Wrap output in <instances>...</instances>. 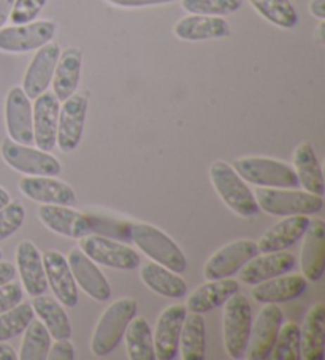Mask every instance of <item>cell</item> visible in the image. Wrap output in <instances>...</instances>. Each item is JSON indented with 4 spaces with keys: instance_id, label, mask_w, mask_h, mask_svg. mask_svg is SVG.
Returning <instances> with one entry per match:
<instances>
[{
    "instance_id": "obj_1",
    "label": "cell",
    "mask_w": 325,
    "mask_h": 360,
    "mask_svg": "<svg viewBox=\"0 0 325 360\" xmlns=\"http://www.w3.org/2000/svg\"><path fill=\"white\" fill-rule=\"evenodd\" d=\"M136 309H139L136 302L129 297L117 299L105 309L91 340L94 356L106 357L120 346L129 322L135 318Z\"/></svg>"
},
{
    "instance_id": "obj_2",
    "label": "cell",
    "mask_w": 325,
    "mask_h": 360,
    "mask_svg": "<svg viewBox=\"0 0 325 360\" xmlns=\"http://www.w3.org/2000/svg\"><path fill=\"white\" fill-rule=\"evenodd\" d=\"M210 178L217 195L234 213L241 218H255L260 213L253 191L248 188L245 179L236 173L232 165L224 160H216L210 167Z\"/></svg>"
},
{
    "instance_id": "obj_3",
    "label": "cell",
    "mask_w": 325,
    "mask_h": 360,
    "mask_svg": "<svg viewBox=\"0 0 325 360\" xmlns=\"http://www.w3.org/2000/svg\"><path fill=\"white\" fill-rule=\"evenodd\" d=\"M129 237L140 251L153 260L164 265L178 275H183L187 269V259L181 248L160 229L146 222H139L129 227Z\"/></svg>"
},
{
    "instance_id": "obj_4",
    "label": "cell",
    "mask_w": 325,
    "mask_h": 360,
    "mask_svg": "<svg viewBox=\"0 0 325 360\" xmlns=\"http://www.w3.org/2000/svg\"><path fill=\"white\" fill-rule=\"evenodd\" d=\"M255 200L259 208L272 216H297L314 214L324 208V197L314 195L308 191L283 189V188H260L255 191Z\"/></svg>"
},
{
    "instance_id": "obj_5",
    "label": "cell",
    "mask_w": 325,
    "mask_h": 360,
    "mask_svg": "<svg viewBox=\"0 0 325 360\" xmlns=\"http://www.w3.org/2000/svg\"><path fill=\"white\" fill-rule=\"evenodd\" d=\"M253 327V308L245 295L235 294L224 303V346L230 359L245 357Z\"/></svg>"
},
{
    "instance_id": "obj_6",
    "label": "cell",
    "mask_w": 325,
    "mask_h": 360,
    "mask_svg": "<svg viewBox=\"0 0 325 360\" xmlns=\"http://www.w3.org/2000/svg\"><path fill=\"white\" fill-rule=\"evenodd\" d=\"M245 181L260 188H298L295 170L281 160L270 158H241L232 165Z\"/></svg>"
},
{
    "instance_id": "obj_7",
    "label": "cell",
    "mask_w": 325,
    "mask_h": 360,
    "mask_svg": "<svg viewBox=\"0 0 325 360\" xmlns=\"http://www.w3.org/2000/svg\"><path fill=\"white\" fill-rule=\"evenodd\" d=\"M0 156L11 169L27 176H56L62 172L59 160L53 154L29 145H20L11 139L2 141Z\"/></svg>"
},
{
    "instance_id": "obj_8",
    "label": "cell",
    "mask_w": 325,
    "mask_h": 360,
    "mask_svg": "<svg viewBox=\"0 0 325 360\" xmlns=\"http://www.w3.org/2000/svg\"><path fill=\"white\" fill-rule=\"evenodd\" d=\"M79 250L97 265L110 266L115 270H135L141 264L139 252L132 248L103 235L89 233L79 238Z\"/></svg>"
},
{
    "instance_id": "obj_9",
    "label": "cell",
    "mask_w": 325,
    "mask_h": 360,
    "mask_svg": "<svg viewBox=\"0 0 325 360\" xmlns=\"http://www.w3.org/2000/svg\"><path fill=\"white\" fill-rule=\"evenodd\" d=\"M56 35V22L42 20L0 29V51L21 54L37 51L46 43L53 41Z\"/></svg>"
},
{
    "instance_id": "obj_10",
    "label": "cell",
    "mask_w": 325,
    "mask_h": 360,
    "mask_svg": "<svg viewBox=\"0 0 325 360\" xmlns=\"http://www.w3.org/2000/svg\"><path fill=\"white\" fill-rule=\"evenodd\" d=\"M283 319V309L276 303H267L262 308L257 319L251 327V335H249V343L245 352L246 359L265 360L270 357Z\"/></svg>"
},
{
    "instance_id": "obj_11",
    "label": "cell",
    "mask_w": 325,
    "mask_h": 360,
    "mask_svg": "<svg viewBox=\"0 0 325 360\" xmlns=\"http://www.w3.org/2000/svg\"><path fill=\"white\" fill-rule=\"evenodd\" d=\"M260 254L257 243L253 240H240L229 243L216 251L205 264L203 276L206 281L234 276L253 257Z\"/></svg>"
},
{
    "instance_id": "obj_12",
    "label": "cell",
    "mask_w": 325,
    "mask_h": 360,
    "mask_svg": "<svg viewBox=\"0 0 325 360\" xmlns=\"http://www.w3.org/2000/svg\"><path fill=\"white\" fill-rule=\"evenodd\" d=\"M5 126L8 139L20 145H34L32 102L21 86L11 88L5 98Z\"/></svg>"
},
{
    "instance_id": "obj_13",
    "label": "cell",
    "mask_w": 325,
    "mask_h": 360,
    "mask_svg": "<svg viewBox=\"0 0 325 360\" xmlns=\"http://www.w3.org/2000/svg\"><path fill=\"white\" fill-rule=\"evenodd\" d=\"M87 116V98L75 92L62 102L58 121V146L62 153H72L78 148L84 134Z\"/></svg>"
},
{
    "instance_id": "obj_14",
    "label": "cell",
    "mask_w": 325,
    "mask_h": 360,
    "mask_svg": "<svg viewBox=\"0 0 325 360\" xmlns=\"http://www.w3.org/2000/svg\"><path fill=\"white\" fill-rule=\"evenodd\" d=\"M60 102L54 92L45 91L35 98L32 107L34 145L42 151H53L58 146V121Z\"/></svg>"
},
{
    "instance_id": "obj_15",
    "label": "cell",
    "mask_w": 325,
    "mask_h": 360,
    "mask_svg": "<svg viewBox=\"0 0 325 360\" xmlns=\"http://www.w3.org/2000/svg\"><path fill=\"white\" fill-rule=\"evenodd\" d=\"M39 219L49 231L65 238L79 240L94 232L91 216L65 205H42L39 208Z\"/></svg>"
},
{
    "instance_id": "obj_16",
    "label": "cell",
    "mask_w": 325,
    "mask_h": 360,
    "mask_svg": "<svg viewBox=\"0 0 325 360\" xmlns=\"http://www.w3.org/2000/svg\"><path fill=\"white\" fill-rule=\"evenodd\" d=\"M42 257L46 273L48 289L53 290L54 299L67 308L77 307L79 302L78 285L75 283L67 257L59 251H46Z\"/></svg>"
},
{
    "instance_id": "obj_17",
    "label": "cell",
    "mask_w": 325,
    "mask_h": 360,
    "mask_svg": "<svg viewBox=\"0 0 325 360\" xmlns=\"http://www.w3.org/2000/svg\"><path fill=\"white\" fill-rule=\"evenodd\" d=\"M60 56V46L58 43L49 41L37 49L34 59L30 60L23 79V91L32 101L43 92L48 91L53 82V75Z\"/></svg>"
},
{
    "instance_id": "obj_18",
    "label": "cell",
    "mask_w": 325,
    "mask_h": 360,
    "mask_svg": "<svg viewBox=\"0 0 325 360\" xmlns=\"http://www.w3.org/2000/svg\"><path fill=\"white\" fill-rule=\"evenodd\" d=\"M187 309L184 305L167 307L159 316L153 335L155 360H173L179 352V337Z\"/></svg>"
},
{
    "instance_id": "obj_19",
    "label": "cell",
    "mask_w": 325,
    "mask_h": 360,
    "mask_svg": "<svg viewBox=\"0 0 325 360\" xmlns=\"http://www.w3.org/2000/svg\"><path fill=\"white\" fill-rule=\"evenodd\" d=\"M67 262L70 265L75 283L79 285L91 299L97 302H108L111 297V285L97 264L77 248L68 254Z\"/></svg>"
},
{
    "instance_id": "obj_20",
    "label": "cell",
    "mask_w": 325,
    "mask_h": 360,
    "mask_svg": "<svg viewBox=\"0 0 325 360\" xmlns=\"http://www.w3.org/2000/svg\"><path fill=\"white\" fill-rule=\"evenodd\" d=\"M297 265V257L291 251L265 252L255 256L240 269V281L248 285H255L274 276L286 275Z\"/></svg>"
},
{
    "instance_id": "obj_21",
    "label": "cell",
    "mask_w": 325,
    "mask_h": 360,
    "mask_svg": "<svg viewBox=\"0 0 325 360\" xmlns=\"http://www.w3.org/2000/svg\"><path fill=\"white\" fill-rule=\"evenodd\" d=\"M18 186L24 197L42 205L72 207L77 202V194L72 186L54 176H24Z\"/></svg>"
},
{
    "instance_id": "obj_22",
    "label": "cell",
    "mask_w": 325,
    "mask_h": 360,
    "mask_svg": "<svg viewBox=\"0 0 325 360\" xmlns=\"http://www.w3.org/2000/svg\"><path fill=\"white\" fill-rule=\"evenodd\" d=\"M16 271L20 273L23 288L32 297L46 294L48 281L43 257L32 241L24 240L16 248Z\"/></svg>"
},
{
    "instance_id": "obj_23",
    "label": "cell",
    "mask_w": 325,
    "mask_h": 360,
    "mask_svg": "<svg viewBox=\"0 0 325 360\" xmlns=\"http://www.w3.org/2000/svg\"><path fill=\"white\" fill-rule=\"evenodd\" d=\"M305 241L300 256L303 276L308 281H319L325 271V222L321 218L310 219L305 232Z\"/></svg>"
},
{
    "instance_id": "obj_24",
    "label": "cell",
    "mask_w": 325,
    "mask_h": 360,
    "mask_svg": "<svg viewBox=\"0 0 325 360\" xmlns=\"http://www.w3.org/2000/svg\"><path fill=\"white\" fill-rule=\"evenodd\" d=\"M240 284L232 278L212 279L193 290L186 303V309L191 313L205 314L222 307L230 297L238 294Z\"/></svg>"
},
{
    "instance_id": "obj_25",
    "label": "cell",
    "mask_w": 325,
    "mask_h": 360,
    "mask_svg": "<svg viewBox=\"0 0 325 360\" xmlns=\"http://www.w3.org/2000/svg\"><path fill=\"white\" fill-rule=\"evenodd\" d=\"M173 34L184 41L219 40L230 35V26L222 16L191 15L174 24Z\"/></svg>"
},
{
    "instance_id": "obj_26",
    "label": "cell",
    "mask_w": 325,
    "mask_h": 360,
    "mask_svg": "<svg viewBox=\"0 0 325 360\" xmlns=\"http://www.w3.org/2000/svg\"><path fill=\"white\" fill-rule=\"evenodd\" d=\"M308 289V279L300 275H281L254 285L253 299L259 303H284L298 299Z\"/></svg>"
},
{
    "instance_id": "obj_27",
    "label": "cell",
    "mask_w": 325,
    "mask_h": 360,
    "mask_svg": "<svg viewBox=\"0 0 325 360\" xmlns=\"http://www.w3.org/2000/svg\"><path fill=\"white\" fill-rule=\"evenodd\" d=\"M310 224V216L297 214L286 216L283 221L274 224L272 229L262 235L257 248L262 254L283 251L295 245L303 237Z\"/></svg>"
},
{
    "instance_id": "obj_28",
    "label": "cell",
    "mask_w": 325,
    "mask_h": 360,
    "mask_svg": "<svg viewBox=\"0 0 325 360\" xmlns=\"http://www.w3.org/2000/svg\"><path fill=\"white\" fill-rule=\"evenodd\" d=\"M81 68H83V53L77 46L67 48L60 51L58 65L53 75V92L59 102L67 101L78 89Z\"/></svg>"
},
{
    "instance_id": "obj_29",
    "label": "cell",
    "mask_w": 325,
    "mask_h": 360,
    "mask_svg": "<svg viewBox=\"0 0 325 360\" xmlns=\"http://www.w3.org/2000/svg\"><path fill=\"white\" fill-rule=\"evenodd\" d=\"M302 359L324 360L325 357V305L316 303L306 314L303 327L300 328Z\"/></svg>"
},
{
    "instance_id": "obj_30",
    "label": "cell",
    "mask_w": 325,
    "mask_h": 360,
    "mask_svg": "<svg viewBox=\"0 0 325 360\" xmlns=\"http://www.w3.org/2000/svg\"><path fill=\"white\" fill-rule=\"evenodd\" d=\"M141 281L148 289L167 299H183L187 292V284L178 273L165 269L158 262H148L140 269Z\"/></svg>"
},
{
    "instance_id": "obj_31",
    "label": "cell",
    "mask_w": 325,
    "mask_h": 360,
    "mask_svg": "<svg viewBox=\"0 0 325 360\" xmlns=\"http://www.w3.org/2000/svg\"><path fill=\"white\" fill-rule=\"evenodd\" d=\"M293 167L298 178V183L303 186L305 191L314 195L324 197V173L319 164L314 148L310 143H300L293 153Z\"/></svg>"
},
{
    "instance_id": "obj_32",
    "label": "cell",
    "mask_w": 325,
    "mask_h": 360,
    "mask_svg": "<svg viewBox=\"0 0 325 360\" xmlns=\"http://www.w3.org/2000/svg\"><path fill=\"white\" fill-rule=\"evenodd\" d=\"M34 313L42 321V324L48 328L49 335L54 340H70L72 324L64 309V305L46 294L34 297L32 303Z\"/></svg>"
},
{
    "instance_id": "obj_33",
    "label": "cell",
    "mask_w": 325,
    "mask_h": 360,
    "mask_svg": "<svg viewBox=\"0 0 325 360\" xmlns=\"http://www.w3.org/2000/svg\"><path fill=\"white\" fill-rule=\"evenodd\" d=\"M179 349L183 360H203L206 349L205 318L198 313L186 314L179 337Z\"/></svg>"
},
{
    "instance_id": "obj_34",
    "label": "cell",
    "mask_w": 325,
    "mask_h": 360,
    "mask_svg": "<svg viewBox=\"0 0 325 360\" xmlns=\"http://www.w3.org/2000/svg\"><path fill=\"white\" fill-rule=\"evenodd\" d=\"M124 337L130 360H155L153 330L145 318L135 316L129 322Z\"/></svg>"
},
{
    "instance_id": "obj_35",
    "label": "cell",
    "mask_w": 325,
    "mask_h": 360,
    "mask_svg": "<svg viewBox=\"0 0 325 360\" xmlns=\"http://www.w3.org/2000/svg\"><path fill=\"white\" fill-rule=\"evenodd\" d=\"M24 340L21 343V351L18 359L21 360H46L49 346H51V335L48 328L42 324L40 319H32L26 327Z\"/></svg>"
},
{
    "instance_id": "obj_36",
    "label": "cell",
    "mask_w": 325,
    "mask_h": 360,
    "mask_svg": "<svg viewBox=\"0 0 325 360\" xmlns=\"http://www.w3.org/2000/svg\"><path fill=\"white\" fill-rule=\"evenodd\" d=\"M257 13L281 29H293L298 22L297 10L291 0H249Z\"/></svg>"
},
{
    "instance_id": "obj_37",
    "label": "cell",
    "mask_w": 325,
    "mask_h": 360,
    "mask_svg": "<svg viewBox=\"0 0 325 360\" xmlns=\"http://www.w3.org/2000/svg\"><path fill=\"white\" fill-rule=\"evenodd\" d=\"M34 318V308L26 302L18 303L15 308L0 314V341H8L20 337Z\"/></svg>"
},
{
    "instance_id": "obj_38",
    "label": "cell",
    "mask_w": 325,
    "mask_h": 360,
    "mask_svg": "<svg viewBox=\"0 0 325 360\" xmlns=\"http://www.w3.org/2000/svg\"><path fill=\"white\" fill-rule=\"evenodd\" d=\"M270 357L274 360H300L302 347H300V326L295 322L281 324L276 341L272 349Z\"/></svg>"
},
{
    "instance_id": "obj_39",
    "label": "cell",
    "mask_w": 325,
    "mask_h": 360,
    "mask_svg": "<svg viewBox=\"0 0 325 360\" xmlns=\"http://www.w3.org/2000/svg\"><path fill=\"white\" fill-rule=\"evenodd\" d=\"M243 0H181V7L191 15L229 16L238 11Z\"/></svg>"
},
{
    "instance_id": "obj_40",
    "label": "cell",
    "mask_w": 325,
    "mask_h": 360,
    "mask_svg": "<svg viewBox=\"0 0 325 360\" xmlns=\"http://www.w3.org/2000/svg\"><path fill=\"white\" fill-rule=\"evenodd\" d=\"M26 219V208L21 202H10L0 208V241L10 238L24 224Z\"/></svg>"
},
{
    "instance_id": "obj_41",
    "label": "cell",
    "mask_w": 325,
    "mask_h": 360,
    "mask_svg": "<svg viewBox=\"0 0 325 360\" xmlns=\"http://www.w3.org/2000/svg\"><path fill=\"white\" fill-rule=\"evenodd\" d=\"M48 0H15L10 21L13 24H26L37 20V16L45 8Z\"/></svg>"
},
{
    "instance_id": "obj_42",
    "label": "cell",
    "mask_w": 325,
    "mask_h": 360,
    "mask_svg": "<svg viewBox=\"0 0 325 360\" xmlns=\"http://www.w3.org/2000/svg\"><path fill=\"white\" fill-rule=\"evenodd\" d=\"M23 289L18 283H7L0 285V314L15 308L23 302Z\"/></svg>"
},
{
    "instance_id": "obj_43",
    "label": "cell",
    "mask_w": 325,
    "mask_h": 360,
    "mask_svg": "<svg viewBox=\"0 0 325 360\" xmlns=\"http://www.w3.org/2000/svg\"><path fill=\"white\" fill-rule=\"evenodd\" d=\"M75 347L68 340H56V343L49 346L48 360H73Z\"/></svg>"
},
{
    "instance_id": "obj_44",
    "label": "cell",
    "mask_w": 325,
    "mask_h": 360,
    "mask_svg": "<svg viewBox=\"0 0 325 360\" xmlns=\"http://www.w3.org/2000/svg\"><path fill=\"white\" fill-rule=\"evenodd\" d=\"M106 2L120 8H143L155 7V5H167L174 0H106Z\"/></svg>"
},
{
    "instance_id": "obj_45",
    "label": "cell",
    "mask_w": 325,
    "mask_h": 360,
    "mask_svg": "<svg viewBox=\"0 0 325 360\" xmlns=\"http://www.w3.org/2000/svg\"><path fill=\"white\" fill-rule=\"evenodd\" d=\"M16 276V266L10 262L0 260V285L11 283Z\"/></svg>"
},
{
    "instance_id": "obj_46",
    "label": "cell",
    "mask_w": 325,
    "mask_h": 360,
    "mask_svg": "<svg viewBox=\"0 0 325 360\" xmlns=\"http://www.w3.org/2000/svg\"><path fill=\"white\" fill-rule=\"evenodd\" d=\"M15 0H0V29L10 20L11 10H13Z\"/></svg>"
},
{
    "instance_id": "obj_47",
    "label": "cell",
    "mask_w": 325,
    "mask_h": 360,
    "mask_svg": "<svg viewBox=\"0 0 325 360\" xmlns=\"http://www.w3.org/2000/svg\"><path fill=\"white\" fill-rule=\"evenodd\" d=\"M310 11L311 15L317 18L319 21L325 20V0H312L310 4Z\"/></svg>"
},
{
    "instance_id": "obj_48",
    "label": "cell",
    "mask_w": 325,
    "mask_h": 360,
    "mask_svg": "<svg viewBox=\"0 0 325 360\" xmlns=\"http://www.w3.org/2000/svg\"><path fill=\"white\" fill-rule=\"evenodd\" d=\"M0 360H18L16 351L7 341H0Z\"/></svg>"
},
{
    "instance_id": "obj_49",
    "label": "cell",
    "mask_w": 325,
    "mask_h": 360,
    "mask_svg": "<svg viewBox=\"0 0 325 360\" xmlns=\"http://www.w3.org/2000/svg\"><path fill=\"white\" fill-rule=\"evenodd\" d=\"M11 202L10 194L4 188H0V208H4L5 205H8Z\"/></svg>"
},
{
    "instance_id": "obj_50",
    "label": "cell",
    "mask_w": 325,
    "mask_h": 360,
    "mask_svg": "<svg viewBox=\"0 0 325 360\" xmlns=\"http://www.w3.org/2000/svg\"><path fill=\"white\" fill-rule=\"evenodd\" d=\"M324 27H325V24H324V21H321V24H319V27H317V41L321 43V45H324Z\"/></svg>"
},
{
    "instance_id": "obj_51",
    "label": "cell",
    "mask_w": 325,
    "mask_h": 360,
    "mask_svg": "<svg viewBox=\"0 0 325 360\" xmlns=\"http://www.w3.org/2000/svg\"><path fill=\"white\" fill-rule=\"evenodd\" d=\"M2 257H4V252H2V251H0V260H2Z\"/></svg>"
}]
</instances>
